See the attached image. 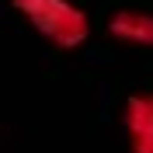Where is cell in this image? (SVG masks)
Returning a JSON list of instances; mask_svg holds the SVG:
<instances>
[{
	"mask_svg": "<svg viewBox=\"0 0 153 153\" xmlns=\"http://www.w3.org/2000/svg\"><path fill=\"white\" fill-rule=\"evenodd\" d=\"M10 4L56 49H80L91 35V21L73 0H10Z\"/></svg>",
	"mask_w": 153,
	"mask_h": 153,
	"instance_id": "obj_1",
	"label": "cell"
},
{
	"mask_svg": "<svg viewBox=\"0 0 153 153\" xmlns=\"http://www.w3.org/2000/svg\"><path fill=\"white\" fill-rule=\"evenodd\" d=\"M125 132L132 153H153V94H136L125 101Z\"/></svg>",
	"mask_w": 153,
	"mask_h": 153,
	"instance_id": "obj_2",
	"label": "cell"
},
{
	"mask_svg": "<svg viewBox=\"0 0 153 153\" xmlns=\"http://www.w3.org/2000/svg\"><path fill=\"white\" fill-rule=\"evenodd\" d=\"M108 31L125 45L153 49V14H146V10H118L108 21Z\"/></svg>",
	"mask_w": 153,
	"mask_h": 153,
	"instance_id": "obj_3",
	"label": "cell"
}]
</instances>
